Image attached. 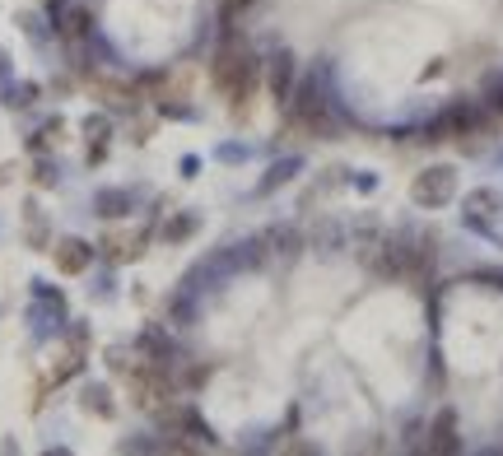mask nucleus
Wrapping results in <instances>:
<instances>
[{
	"instance_id": "obj_3",
	"label": "nucleus",
	"mask_w": 503,
	"mask_h": 456,
	"mask_svg": "<svg viewBox=\"0 0 503 456\" xmlns=\"http://www.w3.org/2000/svg\"><path fill=\"white\" fill-rule=\"evenodd\" d=\"M98 252H103V261H107V266H126V261H136V257L145 252V233H126V228H112V233H103Z\"/></svg>"
},
{
	"instance_id": "obj_20",
	"label": "nucleus",
	"mask_w": 503,
	"mask_h": 456,
	"mask_svg": "<svg viewBox=\"0 0 503 456\" xmlns=\"http://www.w3.org/2000/svg\"><path fill=\"white\" fill-rule=\"evenodd\" d=\"M85 136L89 140H107V121L103 117H85Z\"/></svg>"
},
{
	"instance_id": "obj_8",
	"label": "nucleus",
	"mask_w": 503,
	"mask_h": 456,
	"mask_svg": "<svg viewBox=\"0 0 503 456\" xmlns=\"http://www.w3.org/2000/svg\"><path fill=\"white\" fill-rule=\"evenodd\" d=\"M266 79H270V94L276 103H289V89H294V56L289 52H276L266 61Z\"/></svg>"
},
{
	"instance_id": "obj_10",
	"label": "nucleus",
	"mask_w": 503,
	"mask_h": 456,
	"mask_svg": "<svg viewBox=\"0 0 503 456\" xmlns=\"http://www.w3.org/2000/svg\"><path fill=\"white\" fill-rule=\"evenodd\" d=\"M140 359H154V363H168L173 359V345H168V336L159 326H149L145 336H140Z\"/></svg>"
},
{
	"instance_id": "obj_6",
	"label": "nucleus",
	"mask_w": 503,
	"mask_h": 456,
	"mask_svg": "<svg viewBox=\"0 0 503 456\" xmlns=\"http://www.w3.org/2000/svg\"><path fill=\"white\" fill-rule=\"evenodd\" d=\"M294 117H298L313 136H327V131H331V117H327V103L317 98V85H303V94H298V103H294Z\"/></svg>"
},
{
	"instance_id": "obj_21",
	"label": "nucleus",
	"mask_w": 503,
	"mask_h": 456,
	"mask_svg": "<svg viewBox=\"0 0 503 456\" xmlns=\"http://www.w3.org/2000/svg\"><path fill=\"white\" fill-rule=\"evenodd\" d=\"M37 98V89L33 85H19V89H10V107H28Z\"/></svg>"
},
{
	"instance_id": "obj_4",
	"label": "nucleus",
	"mask_w": 503,
	"mask_h": 456,
	"mask_svg": "<svg viewBox=\"0 0 503 456\" xmlns=\"http://www.w3.org/2000/svg\"><path fill=\"white\" fill-rule=\"evenodd\" d=\"M164 424H168V429H173L177 438L186 433V438L196 442V447H215V433L206 429V420H201V414L191 410V405H177V410L168 405V410H164Z\"/></svg>"
},
{
	"instance_id": "obj_9",
	"label": "nucleus",
	"mask_w": 503,
	"mask_h": 456,
	"mask_svg": "<svg viewBox=\"0 0 503 456\" xmlns=\"http://www.w3.org/2000/svg\"><path fill=\"white\" fill-rule=\"evenodd\" d=\"M457 414L452 410H438V420L429 429V451H457Z\"/></svg>"
},
{
	"instance_id": "obj_15",
	"label": "nucleus",
	"mask_w": 503,
	"mask_h": 456,
	"mask_svg": "<svg viewBox=\"0 0 503 456\" xmlns=\"http://www.w3.org/2000/svg\"><path fill=\"white\" fill-rule=\"evenodd\" d=\"M494 205H498V196H494V191H476V196L467 200V215H471V219H485V215L494 210Z\"/></svg>"
},
{
	"instance_id": "obj_12",
	"label": "nucleus",
	"mask_w": 503,
	"mask_h": 456,
	"mask_svg": "<svg viewBox=\"0 0 503 456\" xmlns=\"http://www.w3.org/2000/svg\"><path fill=\"white\" fill-rule=\"evenodd\" d=\"M131 205H136L131 191H98V215H103V219H122V215H131Z\"/></svg>"
},
{
	"instance_id": "obj_14",
	"label": "nucleus",
	"mask_w": 503,
	"mask_h": 456,
	"mask_svg": "<svg viewBox=\"0 0 503 456\" xmlns=\"http://www.w3.org/2000/svg\"><path fill=\"white\" fill-rule=\"evenodd\" d=\"M61 24H65V33H70V37H85L94 19H89V10H85V5H70V10L61 15Z\"/></svg>"
},
{
	"instance_id": "obj_11",
	"label": "nucleus",
	"mask_w": 503,
	"mask_h": 456,
	"mask_svg": "<svg viewBox=\"0 0 503 456\" xmlns=\"http://www.w3.org/2000/svg\"><path fill=\"white\" fill-rule=\"evenodd\" d=\"M80 405H85L89 414H103V420H112V414H117V405H112V391L98 387V382H89V387L80 391Z\"/></svg>"
},
{
	"instance_id": "obj_2",
	"label": "nucleus",
	"mask_w": 503,
	"mask_h": 456,
	"mask_svg": "<svg viewBox=\"0 0 503 456\" xmlns=\"http://www.w3.org/2000/svg\"><path fill=\"white\" fill-rule=\"evenodd\" d=\"M452 196H457V168L452 163H434V168H424L410 182V200L419 210H438V205H448Z\"/></svg>"
},
{
	"instance_id": "obj_17",
	"label": "nucleus",
	"mask_w": 503,
	"mask_h": 456,
	"mask_svg": "<svg viewBox=\"0 0 503 456\" xmlns=\"http://www.w3.org/2000/svg\"><path fill=\"white\" fill-rule=\"evenodd\" d=\"M247 10H252V0H224V5H219V19H224V24H238Z\"/></svg>"
},
{
	"instance_id": "obj_13",
	"label": "nucleus",
	"mask_w": 503,
	"mask_h": 456,
	"mask_svg": "<svg viewBox=\"0 0 503 456\" xmlns=\"http://www.w3.org/2000/svg\"><path fill=\"white\" fill-rule=\"evenodd\" d=\"M196 228H201V219H196V215H177V219H168V224H164V238H168V242H186Z\"/></svg>"
},
{
	"instance_id": "obj_18",
	"label": "nucleus",
	"mask_w": 503,
	"mask_h": 456,
	"mask_svg": "<svg viewBox=\"0 0 503 456\" xmlns=\"http://www.w3.org/2000/svg\"><path fill=\"white\" fill-rule=\"evenodd\" d=\"M289 173H294V163H276V168H270V177L261 182V191H276V187H280Z\"/></svg>"
},
{
	"instance_id": "obj_1",
	"label": "nucleus",
	"mask_w": 503,
	"mask_h": 456,
	"mask_svg": "<svg viewBox=\"0 0 503 456\" xmlns=\"http://www.w3.org/2000/svg\"><path fill=\"white\" fill-rule=\"evenodd\" d=\"M126 382H131L136 405L149 414H164L173 405V391H177L168 363H154V359H140V368H126Z\"/></svg>"
},
{
	"instance_id": "obj_5",
	"label": "nucleus",
	"mask_w": 503,
	"mask_h": 456,
	"mask_svg": "<svg viewBox=\"0 0 503 456\" xmlns=\"http://www.w3.org/2000/svg\"><path fill=\"white\" fill-rule=\"evenodd\" d=\"M52 261H56L61 275H85L89 261H94V247H89L85 238H61V242L52 247Z\"/></svg>"
},
{
	"instance_id": "obj_16",
	"label": "nucleus",
	"mask_w": 503,
	"mask_h": 456,
	"mask_svg": "<svg viewBox=\"0 0 503 456\" xmlns=\"http://www.w3.org/2000/svg\"><path fill=\"white\" fill-rule=\"evenodd\" d=\"M24 215H28V242H33V247H47V224H43V215H37L33 205H28Z\"/></svg>"
},
{
	"instance_id": "obj_19",
	"label": "nucleus",
	"mask_w": 503,
	"mask_h": 456,
	"mask_svg": "<svg viewBox=\"0 0 503 456\" xmlns=\"http://www.w3.org/2000/svg\"><path fill=\"white\" fill-rule=\"evenodd\" d=\"M33 182H37V187H56V168H52L47 158H43V163H37V168H33Z\"/></svg>"
},
{
	"instance_id": "obj_7",
	"label": "nucleus",
	"mask_w": 503,
	"mask_h": 456,
	"mask_svg": "<svg viewBox=\"0 0 503 456\" xmlns=\"http://www.w3.org/2000/svg\"><path fill=\"white\" fill-rule=\"evenodd\" d=\"M94 94H98L107 107H117V112H136V107H140V89H136V85H122V79H94Z\"/></svg>"
}]
</instances>
